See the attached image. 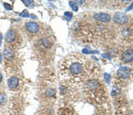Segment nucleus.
Listing matches in <instances>:
<instances>
[{"label":"nucleus","mask_w":133,"mask_h":115,"mask_svg":"<svg viewBox=\"0 0 133 115\" xmlns=\"http://www.w3.org/2000/svg\"><path fill=\"white\" fill-rule=\"evenodd\" d=\"M114 21L118 25H124L128 22V17L123 12H116L114 15Z\"/></svg>","instance_id":"1"},{"label":"nucleus","mask_w":133,"mask_h":115,"mask_svg":"<svg viewBox=\"0 0 133 115\" xmlns=\"http://www.w3.org/2000/svg\"><path fill=\"white\" fill-rule=\"evenodd\" d=\"M70 73L74 75H79L83 73V66L79 62H74L70 66Z\"/></svg>","instance_id":"2"},{"label":"nucleus","mask_w":133,"mask_h":115,"mask_svg":"<svg viewBox=\"0 0 133 115\" xmlns=\"http://www.w3.org/2000/svg\"><path fill=\"white\" fill-rule=\"evenodd\" d=\"M130 69L128 67H122L117 71V75L121 79H123V80L128 79L130 77Z\"/></svg>","instance_id":"3"},{"label":"nucleus","mask_w":133,"mask_h":115,"mask_svg":"<svg viewBox=\"0 0 133 115\" xmlns=\"http://www.w3.org/2000/svg\"><path fill=\"white\" fill-rule=\"evenodd\" d=\"M39 25L34 21H29L26 23V29L31 34H36L39 31Z\"/></svg>","instance_id":"4"},{"label":"nucleus","mask_w":133,"mask_h":115,"mask_svg":"<svg viewBox=\"0 0 133 115\" xmlns=\"http://www.w3.org/2000/svg\"><path fill=\"white\" fill-rule=\"evenodd\" d=\"M94 19L101 22H109L111 20V16L108 13H104V12H100V13L94 14Z\"/></svg>","instance_id":"5"},{"label":"nucleus","mask_w":133,"mask_h":115,"mask_svg":"<svg viewBox=\"0 0 133 115\" xmlns=\"http://www.w3.org/2000/svg\"><path fill=\"white\" fill-rule=\"evenodd\" d=\"M17 38V32L14 29H10L5 35V41L8 44H12L16 40Z\"/></svg>","instance_id":"6"},{"label":"nucleus","mask_w":133,"mask_h":115,"mask_svg":"<svg viewBox=\"0 0 133 115\" xmlns=\"http://www.w3.org/2000/svg\"><path fill=\"white\" fill-rule=\"evenodd\" d=\"M122 59L123 62L130 63L133 61V51L132 50H127L123 53L122 56Z\"/></svg>","instance_id":"7"},{"label":"nucleus","mask_w":133,"mask_h":115,"mask_svg":"<svg viewBox=\"0 0 133 115\" xmlns=\"http://www.w3.org/2000/svg\"><path fill=\"white\" fill-rule=\"evenodd\" d=\"M8 86L10 89H16L19 86V79L17 77H11L8 80Z\"/></svg>","instance_id":"8"},{"label":"nucleus","mask_w":133,"mask_h":115,"mask_svg":"<svg viewBox=\"0 0 133 115\" xmlns=\"http://www.w3.org/2000/svg\"><path fill=\"white\" fill-rule=\"evenodd\" d=\"M38 45L40 46L42 49H47L51 46V42H50V40L47 39V38H43L39 41L38 42Z\"/></svg>","instance_id":"9"},{"label":"nucleus","mask_w":133,"mask_h":115,"mask_svg":"<svg viewBox=\"0 0 133 115\" xmlns=\"http://www.w3.org/2000/svg\"><path fill=\"white\" fill-rule=\"evenodd\" d=\"M4 55H5V59H11L14 56V52H12V49L10 48H7L5 50V52H4Z\"/></svg>","instance_id":"10"},{"label":"nucleus","mask_w":133,"mask_h":115,"mask_svg":"<svg viewBox=\"0 0 133 115\" xmlns=\"http://www.w3.org/2000/svg\"><path fill=\"white\" fill-rule=\"evenodd\" d=\"M7 101V98H6V96L3 93L0 94V105H5Z\"/></svg>","instance_id":"11"},{"label":"nucleus","mask_w":133,"mask_h":115,"mask_svg":"<svg viewBox=\"0 0 133 115\" xmlns=\"http://www.w3.org/2000/svg\"><path fill=\"white\" fill-rule=\"evenodd\" d=\"M69 5H70V7L72 8V10H74L75 12L78 11V5H77V4L75 1H70L69 2Z\"/></svg>","instance_id":"12"},{"label":"nucleus","mask_w":133,"mask_h":115,"mask_svg":"<svg viewBox=\"0 0 133 115\" xmlns=\"http://www.w3.org/2000/svg\"><path fill=\"white\" fill-rule=\"evenodd\" d=\"M45 95L47 97H52V96L55 95V90L53 89H49L45 92Z\"/></svg>","instance_id":"13"},{"label":"nucleus","mask_w":133,"mask_h":115,"mask_svg":"<svg viewBox=\"0 0 133 115\" xmlns=\"http://www.w3.org/2000/svg\"><path fill=\"white\" fill-rule=\"evenodd\" d=\"M22 3H24V5L27 6L34 5V1H32V0H22Z\"/></svg>","instance_id":"14"},{"label":"nucleus","mask_w":133,"mask_h":115,"mask_svg":"<svg viewBox=\"0 0 133 115\" xmlns=\"http://www.w3.org/2000/svg\"><path fill=\"white\" fill-rule=\"evenodd\" d=\"M64 16H65V18L68 20H70L72 19V17H73V14L70 12H64Z\"/></svg>","instance_id":"15"},{"label":"nucleus","mask_w":133,"mask_h":115,"mask_svg":"<svg viewBox=\"0 0 133 115\" xmlns=\"http://www.w3.org/2000/svg\"><path fill=\"white\" fill-rule=\"evenodd\" d=\"M21 17H24V18H28V17L30 16V14L29 13V12H28V10H24L20 14Z\"/></svg>","instance_id":"16"},{"label":"nucleus","mask_w":133,"mask_h":115,"mask_svg":"<svg viewBox=\"0 0 133 115\" xmlns=\"http://www.w3.org/2000/svg\"><path fill=\"white\" fill-rule=\"evenodd\" d=\"M120 93H121V91H120V89H113V91H112V95L113 96H117V95H119Z\"/></svg>","instance_id":"17"},{"label":"nucleus","mask_w":133,"mask_h":115,"mask_svg":"<svg viewBox=\"0 0 133 115\" xmlns=\"http://www.w3.org/2000/svg\"><path fill=\"white\" fill-rule=\"evenodd\" d=\"M104 77H105V80H106V82H108V83H109L110 82V74H104Z\"/></svg>","instance_id":"18"},{"label":"nucleus","mask_w":133,"mask_h":115,"mask_svg":"<svg viewBox=\"0 0 133 115\" xmlns=\"http://www.w3.org/2000/svg\"><path fill=\"white\" fill-rule=\"evenodd\" d=\"M4 6H5V9H7V10H9V11H11V10L12 9V6H11L9 4H7V3H4Z\"/></svg>","instance_id":"19"},{"label":"nucleus","mask_w":133,"mask_h":115,"mask_svg":"<svg viewBox=\"0 0 133 115\" xmlns=\"http://www.w3.org/2000/svg\"><path fill=\"white\" fill-rule=\"evenodd\" d=\"M102 57H103V58H108V59H111V57L109 56L108 53H104V54H102Z\"/></svg>","instance_id":"20"},{"label":"nucleus","mask_w":133,"mask_h":115,"mask_svg":"<svg viewBox=\"0 0 133 115\" xmlns=\"http://www.w3.org/2000/svg\"><path fill=\"white\" fill-rule=\"evenodd\" d=\"M132 5H133V3H131V5H130V7H128V8H127V10H126V11H127V12H128V11H130V9H131Z\"/></svg>","instance_id":"21"},{"label":"nucleus","mask_w":133,"mask_h":115,"mask_svg":"<svg viewBox=\"0 0 133 115\" xmlns=\"http://www.w3.org/2000/svg\"><path fill=\"white\" fill-rule=\"evenodd\" d=\"M2 81H3V75L2 74H0V82H2Z\"/></svg>","instance_id":"22"},{"label":"nucleus","mask_w":133,"mask_h":115,"mask_svg":"<svg viewBox=\"0 0 133 115\" xmlns=\"http://www.w3.org/2000/svg\"><path fill=\"white\" fill-rule=\"evenodd\" d=\"M2 62V54H1V52H0V63Z\"/></svg>","instance_id":"23"},{"label":"nucleus","mask_w":133,"mask_h":115,"mask_svg":"<svg viewBox=\"0 0 133 115\" xmlns=\"http://www.w3.org/2000/svg\"><path fill=\"white\" fill-rule=\"evenodd\" d=\"M32 18H33V19H36V16H35V15H34V14H32Z\"/></svg>","instance_id":"24"}]
</instances>
